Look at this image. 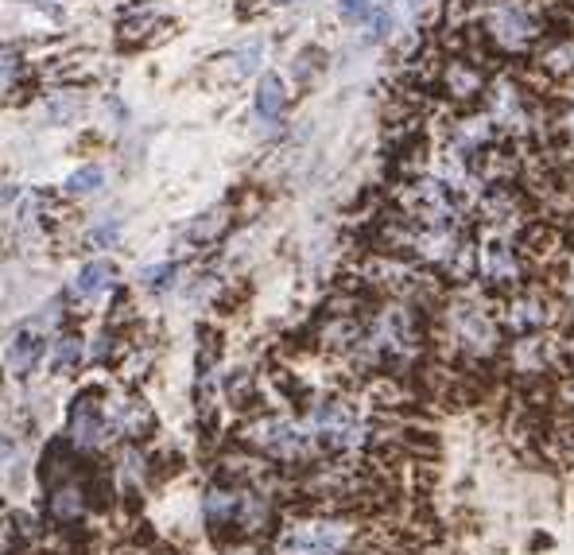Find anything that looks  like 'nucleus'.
Masks as SVG:
<instances>
[{
    "mask_svg": "<svg viewBox=\"0 0 574 555\" xmlns=\"http://www.w3.org/2000/svg\"><path fill=\"white\" fill-rule=\"evenodd\" d=\"M481 16H485V35L501 51H524L536 39V16L528 12L524 0H489Z\"/></svg>",
    "mask_w": 574,
    "mask_h": 555,
    "instance_id": "1",
    "label": "nucleus"
},
{
    "mask_svg": "<svg viewBox=\"0 0 574 555\" xmlns=\"http://www.w3.org/2000/svg\"><path fill=\"white\" fill-rule=\"evenodd\" d=\"M253 443L276 458H303L319 447L315 431L307 424H295V420H264V424H256Z\"/></svg>",
    "mask_w": 574,
    "mask_h": 555,
    "instance_id": "2",
    "label": "nucleus"
},
{
    "mask_svg": "<svg viewBox=\"0 0 574 555\" xmlns=\"http://www.w3.org/2000/svg\"><path fill=\"white\" fill-rule=\"evenodd\" d=\"M346 540L342 524H291L280 532V555H342Z\"/></svg>",
    "mask_w": 574,
    "mask_h": 555,
    "instance_id": "3",
    "label": "nucleus"
},
{
    "mask_svg": "<svg viewBox=\"0 0 574 555\" xmlns=\"http://www.w3.org/2000/svg\"><path fill=\"white\" fill-rule=\"evenodd\" d=\"M70 439L78 447H97L105 439V416H101V408L90 396L74 400V408H70Z\"/></svg>",
    "mask_w": 574,
    "mask_h": 555,
    "instance_id": "4",
    "label": "nucleus"
},
{
    "mask_svg": "<svg viewBox=\"0 0 574 555\" xmlns=\"http://www.w3.org/2000/svg\"><path fill=\"white\" fill-rule=\"evenodd\" d=\"M454 330H458V342H466V346L478 350V354H489L493 342H497L493 323H489L481 311H470V307H462V311L454 315Z\"/></svg>",
    "mask_w": 574,
    "mask_h": 555,
    "instance_id": "5",
    "label": "nucleus"
},
{
    "mask_svg": "<svg viewBox=\"0 0 574 555\" xmlns=\"http://www.w3.org/2000/svg\"><path fill=\"white\" fill-rule=\"evenodd\" d=\"M39 354H43V338L32 327H20L12 334V342H8V369L16 377H28L32 365L39 361Z\"/></svg>",
    "mask_w": 574,
    "mask_h": 555,
    "instance_id": "6",
    "label": "nucleus"
},
{
    "mask_svg": "<svg viewBox=\"0 0 574 555\" xmlns=\"http://www.w3.org/2000/svg\"><path fill=\"white\" fill-rule=\"evenodd\" d=\"M280 113H284V82L276 74H264L260 90H256V117H260L264 129H276Z\"/></svg>",
    "mask_w": 574,
    "mask_h": 555,
    "instance_id": "7",
    "label": "nucleus"
},
{
    "mask_svg": "<svg viewBox=\"0 0 574 555\" xmlns=\"http://www.w3.org/2000/svg\"><path fill=\"white\" fill-rule=\"evenodd\" d=\"M443 78H447V90L454 98H478L481 90H485L481 70L474 63H466V59H450L447 70H443Z\"/></svg>",
    "mask_w": 574,
    "mask_h": 555,
    "instance_id": "8",
    "label": "nucleus"
},
{
    "mask_svg": "<svg viewBox=\"0 0 574 555\" xmlns=\"http://www.w3.org/2000/svg\"><path fill=\"white\" fill-rule=\"evenodd\" d=\"M481 276L493 280V284H509V280H516V261H512L509 249L489 245V249L481 253Z\"/></svg>",
    "mask_w": 574,
    "mask_h": 555,
    "instance_id": "9",
    "label": "nucleus"
},
{
    "mask_svg": "<svg viewBox=\"0 0 574 555\" xmlns=\"http://www.w3.org/2000/svg\"><path fill=\"white\" fill-rule=\"evenodd\" d=\"M109 276H113V264L90 261L78 272V280H74V295H78V299H94V295L109 284Z\"/></svg>",
    "mask_w": 574,
    "mask_h": 555,
    "instance_id": "10",
    "label": "nucleus"
},
{
    "mask_svg": "<svg viewBox=\"0 0 574 555\" xmlns=\"http://www.w3.org/2000/svg\"><path fill=\"white\" fill-rule=\"evenodd\" d=\"M509 323H512V327H516V330H532V327H540V323H543L540 303H536V299H520V303H512Z\"/></svg>",
    "mask_w": 574,
    "mask_h": 555,
    "instance_id": "11",
    "label": "nucleus"
},
{
    "mask_svg": "<svg viewBox=\"0 0 574 555\" xmlns=\"http://www.w3.org/2000/svg\"><path fill=\"white\" fill-rule=\"evenodd\" d=\"M78 509H82V490H74V486H63V490L51 497V513H55L59 521L78 517Z\"/></svg>",
    "mask_w": 574,
    "mask_h": 555,
    "instance_id": "12",
    "label": "nucleus"
},
{
    "mask_svg": "<svg viewBox=\"0 0 574 555\" xmlns=\"http://www.w3.org/2000/svg\"><path fill=\"white\" fill-rule=\"evenodd\" d=\"M101 179H105V175H101V167H78V171H74V175H70V183H66V187H70V191H74V195H94L97 187H101Z\"/></svg>",
    "mask_w": 574,
    "mask_h": 555,
    "instance_id": "13",
    "label": "nucleus"
},
{
    "mask_svg": "<svg viewBox=\"0 0 574 555\" xmlns=\"http://www.w3.org/2000/svg\"><path fill=\"white\" fill-rule=\"evenodd\" d=\"M338 8H342L346 20H361L369 12V0H338Z\"/></svg>",
    "mask_w": 574,
    "mask_h": 555,
    "instance_id": "14",
    "label": "nucleus"
},
{
    "mask_svg": "<svg viewBox=\"0 0 574 555\" xmlns=\"http://www.w3.org/2000/svg\"><path fill=\"white\" fill-rule=\"evenodd\" d=\"M74 358H78V342H74V338H63V346H59V358H55V369L70 365Z\"/></svg>",
    "mask_w": 574,
    "mask_h": 555,
    "instance_id": "15",
    "label": "nucleus"
},
{
    "mask_svg": "<svg viewBox=\"0 0 574 555\" xmlns=\"http://www.w3.org/2000/svg\"><path fill=\"white\" fill-rule=\"evenodd\" d=\"M555 59H567V70H574V39H567V43L555 51Z\"/></svg>",
    "mask_w": 574,
    "mask_h": 555,
    "instance_id": "16",
    "label": "nucleus"
}]
</instances>
